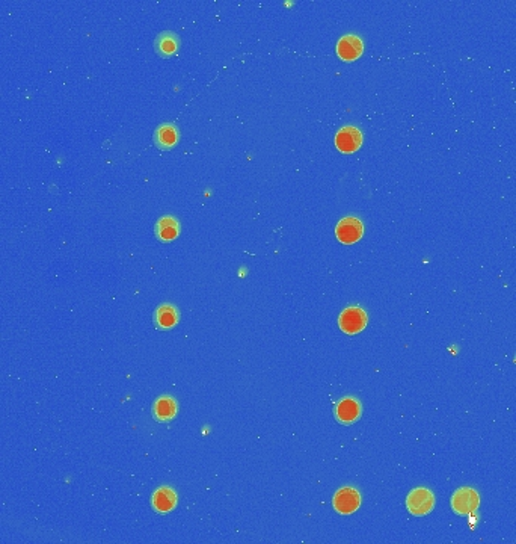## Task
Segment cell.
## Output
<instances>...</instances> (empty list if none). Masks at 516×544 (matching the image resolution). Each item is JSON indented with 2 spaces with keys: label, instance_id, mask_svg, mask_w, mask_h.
Returning <instances> with one entry per match:
<instances>
[{
  "label": "cell",
  "instance_id": "cell-1",
  "mask_svg": "<svg viewBox=\"0 0 516 544\" xmlns=\"http://www.w3.org/2000/svg\"><path fill=\"white\" fill-rule=\"evenodd\" d=\"M433 507L435 496L426 487H418V489H414L408 494L406 508L415 517H423V515L432 512Z\"/></svg>",
  "mask_w": 516,
  "mask_h": 544
},
{
  "label": "cell",
  "instance_id": "cell-2",
  "mask_svg": "<svg viewBox=\"0 0 516 544\" xmlns=\"http://www.w3.org/2000/svg\"><path fill=\"white\" fill-rule=\"evenodd\" d=\"M452 510L459 515H468L474 512L480 505V496L471 487L457 489L450 499Z\"/></svg>",
  "mask_w": 516,
  "mask_h": 544
},
{
  "label": "cell",
  "instance_id": "cell-3",
  "mask_svg": "<svg viewBox=\"0 0 516 544\" xmlns=\"http://www.w3.org/2000/svg\"><path fill=\"white\" fill-rule=\"evenodd\" d=\"M368 316L367 313L357 305L344 309L338 316V327L343 333L346 334H358L367 327Z\"/></svg>",
  "mask_w": 516,
  "mask_h": 544
},
{
  "label": "cell",
  "instance_id": "cell-4",
  "mask_svg": "<svg viewBox=\"0 0 516 544\" xmlns=\"http://www.w3.org/2000/svg\"><path fill=\"white\" fill-rule=\"evenodd\" d=\"M332 507L338 514H353L361 507V494L357 489H353V487H341V489L334 494Z\"/></svg>",
  "mask_w": 516,
  "mask_h": 544
},
{
  "label": "cell",
  "instance_id": "cell-5",
  "mask_svg": "<svg viewBox=\"0 0 516 544\" xmlns=\"http://www.w3.org/2000/svg\"><path fill=\"white\" fill-rule=\"evenodd\" d=\"M364 235V224L359 218L346 216L336 227L337 239L344 245H352L358 242Z\"/></svg>",
  "mask_w": 516,
  "mask_h": 544
},
{
  "label": "cell",
  "instance_id": "cell-6",
  "mask_svg": "<svg viewBox=\"0 0 516 544\" xmlns=\"http://www.w3.org/2000/svg\"><path fill=\"white\" fill-rule=\"evenodd\" d=\"M362 146V133L355 126H344L336 135V147L344 155L355 153Z\"/></svg>",
  "mask_w": 516,
  "mask_h": 544
},
{
  "label": "cell",
  "instance_id": "cell-7",
  "mask_svg": "<svg viewBox=\"0 0 516 544\" xmlns=\"http://www.w3.org/2000/svg\"><path fill=\"white\" fill-rule=\"evenodd\" d=\"M361 414H362V405L359 400L353 396H346L340 399L336 405V417L341 425L355 424L357 421H359Z\"/></svg>",
  "mask_w": 516,
  "mask_h": 544
},
{
  "label": "cell",
  "instance_id": "cell-8",
  "mask_svg": "<svg viewBox=\"0 0 516 544\" xmlns=\"http://www.w3.org/2000/svg\"><path fill=\"white\" fill-rule=\"evenodd\" d=\"M362 52H364V43L358 35H344L337 43V55L340 56V60L346 62L357 61L361 58Z\"/></svg>",
  "mask_w": 516,
  "mask_h": 544
},
{
  "label": "cell",
  "instance_id": "cell-9",
  "mask_svg": "<svg viewBox=\"0 0 516 544\" xmlns=\"http://www.w3.org/2000/svg\"><path fill=\"white\" fill-rule=\"evenodd\" d=\"M177 493L174 489H171L168 485H162L159 489L152 493L151 496V505L155 511L160 514H166L171 512L177 507Z\"/></svg>",
  "mask_w": 516,
  "mask_h": 544
},
{
  "label": "cell",
  "instance_id": "cell-10",
  "mask_svg": "<svg viewBox=\"0 0 516 544\" xmlns=\"http://www.w3.org/2000/svg\"><path fill=\"white\" fill-rule=\"evenodd\" d=\"M180 132L174 123H164L155 132V142L160 150H171L178 144Z\"/></svg>",
  "mask_w": 516,
  "mask_h": 544
},
{
  "label": "cell",
  "instance_id": "cell-11",
  "mask_svg": "<svg viewBox=\"0 0 516 544\" xmlns=\"http://www.w3.org/2000/svg\"><path fill=\"white\" fill-rule=\"evenodd\" d=\"M178 405L177 400L169 396L164 395L156 399V403L152 404V416L157 422H169L177 416Z\"/></svg>",
  "mask_w": 516,
  "mask_h": 544
},
{
  "label": "cell",
  "instance_id": "cell-12",
  "mask_svg": "<svg viewBox=\"0 0 516 544\" xmlns=\"http://www.w3.org/2000/svg\"><path fill=\"white\" fill-rule=\"evenodd\" d=\"M156 236L162 242H171L178 237L180 235V223L175 216H162L156 223Z\"/></svg>",
  "mask_w": 516,
  "mask_h": 544
},
{
  "label": "cell",
  "instance_id": "cell-13",
  "mask_svg": "<svg viewBox=\"0 0 516 544\" xmlns=\"http://www.w3.org/2000/svg\"><path fill=\"white\" fill-rule=\"evenodd\" d=\"M180 321V313L175 305L169 302L162 304L155 313V322L160 330H171L174 328Z\"/></svg>",
  "mask_w": 516,
  "mask_h": 544
},
{
  "label": "cell",
  "instance_id": "cell-14",
  "mask_svg": "<svg viewBox=\"0 0 516 544\" xmlns=\"http://www.w3.org/2000/svg\"><path fill=\"white\" fill-rule=\"evenodd\" d=\"M155 47H156V52L164 56V58H169V56L175 55L180 49V38L175 32H171V31H165L162 32L155 41Z\"/></svg>",
  "mask_w": 516,
  "mask_h": 544
}]
</instances>
